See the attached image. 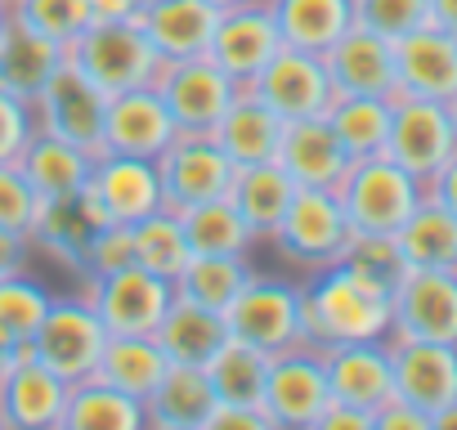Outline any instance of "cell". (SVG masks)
Masks as SVG:
<instances>
[{
    "label": "cell",
    "instance_id": "cell-25",
    "mask_svg": "<svg viewBox=\"0 0 457 430\" xmlns=\"http://www.w3.org/2000/svg\"><path fill=\"white\" fill-rule=\"evenodd\" d=\"M215 19H220V10L211 0H148L135 23L162 63H179V59L206 54Z\"/></svg>",
    "mask_w": 457,
    "mask_h": 430
},
{
    "label": "cell",
    "instance_id": "cell-13",
    "mask_svg": "<svg viewBox=\"0 0 457 430\" xmlns=\"http://www.w3.org/2000/svg\"><path fill=\"white\" fill-rule=\"evenodd\" d=\"M104 112H108V95L99 86H90L72 63H63L32 103L37 130L59 135L95 157L104 153Z\"/></svg>",
    "mask_w": 457,
    "mask_h": 430
},
{
    "label": "cell",
    "instance_id": "cell-47",
    "mask_svg": "<svg viewBox=\"0 0 457 430\" xmlns=\"http://www.w3.org/2000/svg\"><path fill=\"white\" fill-rule=\"evenodd\" d=\"M372 430H430V417L417 412L412 403H403L399 394H390V399L372 412Z\"/></svg>",
    "mask_w": 457,
    "mask_h": 430
},
{
    "label": "cell",
    "instance_id": "cell-26",
    "mask_svg": "<svg viewBox=\"0 0 457 430\" xmlns=\"http://www.w3.org/2000/svg\"><path fill=\"white\" fill-rule=\"evenodd\" d=\"M215 390L206 368L193 363H170L166 376L157 381V390L144 399L148 426L153 430H206L211 412H215Z\"/></svg>",
    "mask_w": 457,
    "mask_h": 430
},
{
    "label": "cell",
    "instance_id": "cell-34",
    "mask_svg": "<svg viewBox=\"0 0 457 430\" xmlns=\"http://www.w3.org/2000/svg\"><path fill=\"white\" fill-rule=\"evenodd\" d=\"M179 225H184V238H188L193 256H247L256 247V234L247 229V220L238 215V206L228 197L179 211Z\"/></svg>",
    "mask_w": 457,
    "mask_h": 430
},
{
    "label": "cell",
    "instance_id": "cell-2",
    "mask_svg": "<svg viewBox=\"0 0 457 430\" xmlns=\"http://www.w3.org/2000/svg\"><path fill=\"white\" fill-rule=\"evenodd\" d=\"M421 197H426V184L412 179L403 166H395L386 153L350 161L345 179L337 184V202L354 238H395L403 220L421 206Z\"/></svg>",
    "mask_w": 457,
    "mask_h": 430
},
{
    "label": "cell",
    "instance_id": "cell-12",
    "mask_svg": "<svg viewBox=\"0 0 457 430\" xmlns=\"http://www.w3.org/2000/svg\"><path fill=\"white\" fill-rule=\"evenodd\" d=\"M390 336L457 345V269H403L395 283Z\"/></svg>",
    "mask_w": 457,
    "mask_h": 430
},
{
    "label": "cell",
    "instance_id": "cell-51",
    "mask_svg": "<svg viewBox=\"0 0 457 430\" xmlns=\"http://www.w3.org/2000/svg\"><path fill=\"white\" fill-rule=\"evenodd\" d=\"M148 0H90L95 23H135Z\"/></svg>",
    "mask_w": 457,
    "mask_h": 430
},
{
    "label": "cell",
    "instance_id": "cell-1",
    "mask_svg": "<svg viewBox=\"0 0 457 430\" xmlns=\"http://www.w3.org/2000/svg\"><path fill=\"white\" fill-rule=\"evenodd\" d=\"M390 318L395 283L350 256L328 269H314V278L301 287V332L314 350H332L345 341H386Z\"/></svg>",
    "mask_w": 457,
    "mask_h": 430
},
{
    "label": "cell",
    "instance_id": "cell-45",
    "mask_svg": "<svg viewBox=\"0 0 457 430\" xmlns=\"http://www.w3.org/2000/svg\"><path fill=\"white\" fill-rule=\"evenodd\" d=\"M135 265V243H130V225H99L81 252V278H104Z\"/></svg>",
    "mask_w": 457,
    "mask_h": 430
},
{
    "label": "cell",
    "instance_id": "cell-4",
    "mask_svg": "<svg viewBox=\"0 0 457 430\" xmlns=\"http://www.w3.org/2000/svg\"><path fill=\"white\" fill-rule=\"evenodd\" d=\"M350 220L337 202V188H296L278 229L270 234V243L287 256V265L296 269H328L337 260H345L350 252Z\"/></svg>",
    "mask_w": 457,
    "mask_h": 430
},
{
    "label": "cell",
    "instance_id": "cell-35",
    "mask_svg": "<svg viewBox=\"0 0 457 430\" xmlns=\"http://www.w3.org/2000/svg\"><path fill=\"white\" fill-rule=\"evenodd\" d=\"M252 278L256 269L247 265V256H188V265L175 274V296L224 314Z\"/></svg>",
    "mask_w": 457,
    "mask_h": 430
},
{
    "label": "cell",
    "instance_id": "cell-58",
    "mask_svg": "<svg viewBox=\"0 0 457 430\" xmlns=\"http://www.w3.org/2000/svg\"><path fill=\"white\" fill-rule=\"evenodd\" d=\"M448 112H453V130H457V99H453V103H448Z\"/></svg>",
    "mask_w": 457,
    "mask_h": 430
},
{
    "label": "cell",
    "instance_id": "cell-15",
    "mask_svg": "<svg viewBox=\"0 0 457 430\" xmlns=\"http://www.w3.org/2000/svg\"><path fill=\"white\" fill-rule=\"evenodd\" d=\"M247 90H252L256 99H265L283 121L328 117V108H332V99H337L323 54L292 50V45H283V50L256 72V81H252Z\"/></svg>",
    "mask_w": 457,
    "mask_h": 430
},
{
    "label": "cell",
    "instance_id": "cell-43",
    "mask_svg": "<svg viewBox=\"0 0 457 430\" xmlns=\"http://www.w3.org/2000/svg\"><path fill=\"white\" fill-rule=\"evenodd\" d=\"M41 211H46V202L32 188V179L19 170V161H5V166H0V229L23 238L32 247V234L41 225Z\"/></svg>",
    "mask_w": 457,
    "mask_h": 430
},
{
    "label": "cell",
    "instance_id": "cell-50",
    "mask_svg": "<svg viewBox=\"0 0 457 430\" xmlns=\"http://www.w3.org/2000/svg\"><path fill=\"white\" fill-rule=\"evenodd\" d=\"M319 430H372V417L350 408V403H341V399H332L323 408V417H319Z\"/></svg>",
    "mask_w": 457,
    "mask_h": 430
},
{
    "label": "cell",
    "instance_id": "cell-22",
    "mask_svg": "<svg viewBox=\"0 0 457 430\" xmlns=\"http://www.w3.org/2000/svg\"><path fill=\"white\" fill-rule=\"evenodd\" d=\"M296 188H337L350 170V153L341 148L328 117H296L283 126L278 157H274Z\"/></svg>",
    "mask_w": 457,
    "mask_h": 430
},
{
    "label": "cell",
    "instance_id": "cell-16",
    "mask_svg": "<svg viewBox=\"0 0 457 430\" xmlns=\"http://www.w3.org/2000/svg\"><path fill=\"white\" fill-rule=\"evenodd\" d=\"M86 197L104 215V225H139L144 215L162 211L157 161L126 157V153H99L95 166H90Z\"/></svg>",
    "mask_w": 457,
    "mask_h": 430
},
{
    "label": "cell",
    "instance_id": "cell-33",
    "mask_svg": "<svg viewBox=\"0 0 457 430\" xmlns=\"http://www.w3.org/2000/svg\"><path fill=\"white\" fill-rule=\"evenodd\" d=\"M292 193H296V184H292V175L278 161H256V166H238L234 188H228V202L238 206V215L247 220V229L261 243V238H270L278 229Z\"/></svg>",
    "mask_w": 457,
    "mask_h": 430
},
{
    "label": "cell",
    "instance_id": "cell-31",
    "mask_svg": "<svg viewBox=\"0 0 457 430\" xmlns=\"http://www.w3.org/2000/svg\"><path fill=\"white\" fill-rule=\"evenodd\" d=\"M148 412L144 399L117 390L99 372L68 385V408H63V430H144Z\"/></svg>",
    "mask_w": 457,
    "mask_h": 430
},
{
    "label": "cell",
    "instance_id": "cell-41",
    "mask_svg": "<svg viewBox=\"0 0 457 430\" xmlns=\"http://www.w3.org/2000/svg\"><path fill=\"white\" fill-rule=\"evenodd\" d=\"M50 301L54 296L37 278H28L23 269L5 274V278H0V336H10L14 345H28L32 332L41 327Z\"/></svg>",
    "mask_w": 457,
    "mask_h": 430
},
{
    "label": "cell",
    "instance_id": "cell-6",
    "mask_svg": "<svg viewBox=\"0 0 457 430\" xmlns=\"http://www.w3.org/2000/svg\"><path fill=\"white\" fill-rule=\"evenodd\" d=\"M328 403H332V390H328L323 350L296 345L270 359L261 412L270 417L274 430H319V417Z\"/></svg>",
    "mask_w": 457,
    "mask_h": 430
},
{
    "label": "cell",
    "instance_id": "cell-32",
    "mask_svg": "<svg viewBox=\"0 0 457 430\" xmlns=\"http://www.w3.org/2000/svg\"><path fill=\"white\" fill-rule=\"evenodd\" d=\"M153 336H157V345L166 350L170 363L206 368V359L228 341V323H224V314H215V310H206L197 301L175 296L170 310H166V318H162V327Z\"/></svg>",
    "mask_w": 457,
    "mask_h": 430
},
{
    "label": "cell",
    "instance_id": "cell-8",
    "mask_svg": "<svg viewBox=\"0 0 457 430\" xmlns=\"http://www.w3.org/2000/svg\"><path fill=\"white\" fill-rule=\"evenodd\" d=\"M238 166L215 144V135H175L166 153L157 157L162 179V211H188L215 197H228Z\"/></svg>",
    "mask_w": 457,
    "mask_h": 430
},
{
    "label": "cell",
    "instance_id": "cell-28",
    "mask_svg": "<svg viewBox=\"0 0 457 430\" xmlns=\"http://www.w3.org/2000/svg\"><path fill=\"white\" fill-rule=\"evenodd\" d=\"M283 126H287V121H283L265 99H256V95L243 86L238 99H234V108L220 117V126H215L211 135H215V144L228 153V161H234V166H256V161H274V157H278Z\"/></svg>",
    "mask_w": 457,
    "mask_h": 430
},
{
    "label": "cell",
    "instance_id": "cell-20",
    "mask_svg": "<svg viewBox=\"0 0 457 430\" xmlns=\"http://www.w3.org/2000/svg\"><path fill=\"white\" fill-rule=\"evenodd\" d=\"M395 86L412 99L453 103L457 99V37L439 28H417L395 41Z\"/></svg>",
    "mask_w": 457,
    "mask_h": 430
},
{
    "label": "cell",
    "instance_id": "cell-44",
    "mask_svg": "<svg viewBox=\"0 0 457 430\" xmlns=\"http://www.w3.org/2000/svg\"><path fill=\"white\" fill-rule=\"evenodd\" d=\"M354 28L399 41L417 28H430V0H354Z\"/></svg>",
    "mask_w": 457,
    "mask_h": 430
},
{
    "label": "cell",
    "instance_id": "cell-40",
    "mask_svg": "<svg viewBox=\"0 0 457 430\" xmlns=\"http://www.w3.org/2000/svg\"><path fill=\"white\" fill-rule=\"evenodd\" d=\"M130 243H135V265H144L148 274L157 278H170L188 265V238H184V225L175 211H153L144 215L139 225H130Z\"/></svg>",
    "mask_w": 457,
    "mask_h": 430
},
{
    "label": "cell",
    "instance_id": "cell-42",
    "mask_svg": "<svg viewBox=\"0 0 457 430\" xmlns=\"http://www.w3.org/2000/svg\"><path fill=\"white\" fill-rule=\"evenodd\" d=\"M10 14L59 45H72L95 23L90 0H10Z\"/></svg>",
    "mask_w": 457,
    "mask_h": 430
},
{
    "label": "cell",
    "instance_id": "cell-29",
    "mask_svg": "<svg viewBox=\"0 0 457 430\" xmlns=\"http://www.w3.org/2000/svg\"><path fill=\"white\" fill-rule=\"evenodd\" d=\"M283 45L328 54L354 28V0H270Z\"/></svg>",
    "mask_w": 457,
    "mask_h": 430
},
{
    "label": "cell",
    "instance_id": "cell-39",
    "mask_svg": "<svg viewBox=\"0 0 457 430\" xmlns=\"http://www.w3.org/2000/svg\"><path fill=\"white\" fill-rule=\"evenodd\" d=\"M265 372H270V354H261L256 345L228 336L211 359H206V376L220 403H261L265 390Z\"/></svg>",
    "mask_w": 457,
    "mask_h": 430
},
{
    "label": "cell",
    "instance_id": "cell-37",
    "mask_svg": "<svg viewBox=\"0 0 457 430\" xmlns=\"http://www.w3.org/2000/svg\"><path fill=\"white\" fill-rule=\"evenodd\" d=\"M104 225V215L90 206V197H68V202H46L41 211V225L32 234V247L50 252L59 265H72L81 269V252L90 243V234Z\"/></svg>",
    "mask_w": 457,
    "mask_h": 430
},
{
    "label": "cell",
    "instance_id": "cell-27",
    "mask_svg": "<svg viewBox=\"0 0 457 430\" xmlns=\"http://www.w3.org/2000/svg\"><path fill=\"white\" fill-rule=\"evenodd\" d=\"M90 166H95V153L59 139V135H46L37 130L19 157V170L32 179V188L41 193V202H68V197H81L86 184H90Z\"/></svg>",
    "mask_w": 457,
    "mask_h": 430
},
{
    "label": "cell",
    "instance_id": "cell-21",
    "mask_svg": "<svg viewBox=\"0 0 457 430\" xmlns=\"http://www.w3.org/2000/svg\"><path fill=\"white\" fill-rule=\"evenodd\" d=\"M323 368H328V390L332 399L359 408V412H377L390 394H395V372H390V341H345L323 350Z\"/></svg>",
    "mask_w": 457,
    "mask_h": 430
},
{
    "label": "cell",
    "instance_id": "cell-19",
    "mask_svg": "<svg viewBox=\"0 0 457 430\" xmlns=\"http://www.w3.org/2000/svg\"><path fill=\"white\" fill-rule=\"evenodd\" d=\"M175 135L179 130H175V121H170L157 86H139V90H126V95H112L108 99V112H104V153H126V157L157 161Z\"/></svg>",
    "mask_w": 457,
    "mask_h": 430
},
{
    "label": "cell",
    "instance_id": "cell-38",
    "mask_svg": "<svg viewBox=\"0 0 457 430\" xmlns=\"http://www.w3.org/2000/svg\"><path fill=\"white\" fill-rule=\"evenodd\" d=\"M328 126L337 130V139L350 153V161L377 157V153H386V135H390V99L337 95L332 108H328Z\"/></svg>",
    "mask_w": 457,
    "mask_h": 430
},
{
    "label": "cell",
    "instance_id": "cell-36",
    "mask_svg": "<svg viewBox=\"0 0 457 430\" xmlns=\"http://www.w3.org/2000/svg\"><path fill=\"white\" fill-rule=\"evenodd\" d=\"M166 368H170V359L157 345V336H108L104 359H99V376L135 399H148L157 390V381L166 376Z\"/></svg>",
    "mask_w": 457,
    "mask_h": 430
},
{
    "label": "cell",
    "instance_id": "cell-30",
    "mask_svg": "<svg viewBox=\"0 0 457 430\" xmlns=\"http://www.w3.org/2000/svg\"><path fill=\"white\" fill-rule=\"evenodd\" d=\"M403 269H457V215L421 197V206L390 238Z\"/></svg>",
    "mask_w": 457,
    "mask_h": 430
},
{
    "label": "cell",
    "instance_id": "cell-57",
    "mask_svg": "<svg viewBox=\"0 0 457 430\" xmlns=\"http://www.w3.org/2000/svg\"><path fill=\"white\" fill-rule=\"evenodd\" d=\"M5 14H10V0H0V28H5Z\"/></svg>",
    "mask_w": 457,
    "mask_h": 430
},
{
    "label": "cell",
    "instance_id": "cell-52",
    "mask_svg": "<svg viewBox=\"0 0 457 430\" xmlns=\"http://www.w3.org/2000/svg\"><path fill=\"white\" fill-rule=\"evenodd\" d=\"M28 243L23 238H14V234H5V229H0V278H5V274H14V269H23V260H28Z\"/></svg>",
    "mask_w": 457,
    "mask_h": 430
},
{
    "label": "cell",
    "instance_id": "cell-49",
    "mask_svg": "<svg viewBox=\"0 0 457 430\" xmlns=\"http://www.w3.org/2000/svg\"><path fill=\"white\" fill-rule=\"evenodd\" d=\"M426 197H430V202H439L444 211H453V215H457V153H453V157H448V161H444V166H439V170L426 179Z\"/></svg>",
    "mask_w": 457,
    "mask_h": 430
},
{
    "label": "cell",
    "instance_id": "cell-55",
    "mask_svg": "<svg viewBox=\"0 0 457 430\" xmlns=\"http://www.w3.org/2000/svg\"><path fill=\"white\" fill-rule=\"evenodd\" d=\"M19 350H23V345H14L10 336H0V372H5V368L19 359Z\"/></svg>",
    "mask_w": 457,
    "mask_h": 430
},
{
    "label": "cell",
    "instance_id": "cell-46",
    "mask_svg": "<svg viewBox=\"0 0 457 430\" xmlns=\"http://www.w3.org/2000/svg\"><path fill=\"white\" fill-rule=\"evenodd\" d=\"M32 135H37L32 103H23V99L10 95V90H0V166H5V161H19Z\"/></svg>",
    "mask_w": 457,
    "mask_h": 430
},
{
    "label": "cell",
    "instance_id": "cell-23",
    "mask_svg": "<svg viewBox=\"0 0 457 430\" xmlns=\"http://www.w3.org/2000/svg\"><path fill=\"white\" fill-rule=\"evenodd\" d=\"M328 77L337 95H372V99H395V41L368 32V28H350L328 54Z\"/></svg>",
    "mask_w": 457,
    "mask_h": 430
},
{
    "label": "cell",
    "instance_id": "cell-9",
    "mask_svg": "<svg viewBox=\"0 0 457 430\" xmlns=\"http://www.w3.org/2000/svg\"><path fill=\"white\" fill-rule=\"evenodd\" d=\"M224 323H228V336L256 345L270 359L283 354V350H296V345H305V332H301V287L256 274L238 292V301L224 310Z\"/></svg>",
    "mask_w": 457,
    "mask_h": 430
},
{
    "label": "cell",
    "instance_id": "cell-56",
    "mask_svg": "<svg viewBox=\"0 0 457 430\" xmlns=\"http://www.w3.org/2000/svg\"><path fill=\"white\" fill-rule=\"evenodd\" d=\"M215 10H234V5H247V0H211Z\"/></svg>",
    "mask_w": 457,
    "mask_h": 430
},
{
    "label": "cell",
    "instance_id": "cell-11",
    "mask_svg": "<svg viewBox=\"0 0 457 430\" xmlns=\"http://www.w3.org/2000/svg\"><path fill=\"white\" fill-rule=\"evenodd\" d=\"M238 90L243 86L228 72H220L206 54L166 63L162 77H157V95H162L179 135H211L220 126V117L234 108Z\"/></svg>",
    "mask_w": 457,
    "mask_h": 430
},
{
    "label": "cell",
    "instance_id": "cell-7",
    "mask_svg": "<svg viewBox=\"0 0 457 430\" xmlns=\"http://www.w3.org/2000/svg\"><path fill=\"white\" fill-rule=\"evenodd\" d=\"M81 296L95 305L108 336H153L175 301V283L148 274L144 265H126L117 274L86 278Z\"/></svg>",
    "mask_w": 457,
    "mask_h": 430
},
{
    "label": "cell",
    "instance_id": "cell-18",
    "mask_svg": "<svg viewBox=\"0 0 457 430\" xmlns=\"http://www.w3.org/2000/svg\"><path fill=\"white\" fill-rule=\"evenodd\" d=\"M386 341H390L395 394L435 421V412H444L457 399V345L399 341V336H386Z\"/></svg>",
    "mask_w": 457,
    "mask_h": 430
},
{
    "label": "cell",
    "instance_id": "cell-24",
    "mask_svg": "<svg viewBox=\"0 0 457 430\" xmlns=\"http://www.w3.org/2000/svg\"><path fill=\"white\" fill-rule=\"evenodd\" d=\"M63 63H68V45H59V41L41 37L37 28H28L23 19L5 14V28H0V90L19 95L23 103H37V95Z\"/></svg>",
    "mask_w": 457,
    "mask_h": 430
},
{
    "label": "cell",
    "instance_id": "cell-3",
    "mask_svg": "<svg viewBox=\"0 0 457 430\" xmlns=\"http://www.w3.org/2000/svg\"><path fill=\"white\" fill-rule=\"evenodd\" d=\"M68 63L99 86L108 99L139 90V86H157L162 77V59L148 45V37L139 32V23H90L72 45H68Z\"/></svg>",
    "mask_w": 457,
    "mask_h": 430
},
{
    "label": "cell",
    "instance_id": "cell-53",
    "mask_svg": "<svg viewBox=\"0 0 457 430\" xmlns=\"http://www.w3.org/2000/svg\"><path fill=\"white\" fill-rule=\"evenodd\" d=\"M430 28L457 37V0H430Z\"/></svg>",
    "mask_w": 457,
    "mask_h": 430
},
{
    "label": "cell",
    "instance_id": "cell-5",
    "mask_svg": "<svg viewBox=\"0 0 457 430\" xmlns=\"http://www.w3.org/2000/svg\"><path fill=\"white\" fill-rule=\"evenodd\" d=\"M28 345L54 376L77 385V381L99 372V359H104V345H108V327L99 323V314H95V305L86 296H68V301H50V310H46V318L32 332Z\"/></svg>",
    "mask_w": 457,
    "mask_h": 430
},
{
    "label": "cell",
    "instance_id": "cell-48",
    "mask_svg": "<svg viewBox=\"0 0 457 430\" xmlns=\"http://www.w3.org/2000/svg\"><path fill=\"white\" fill-rule=\"evenodd\" d=\"M224 426H238V430H274L270 417L261 412V403H215L206 430H224Z\"/></svg>",
    "mask_w": 457,
    "mask_h": 430
},
{
    "label": "cell",
    "instance_id": "cell-17",
    "mask_svg": "<svg viewBox=\"0 0 457 430\" xmlns=\"http://www.w3.org/2000/svg\"><path fill=\"white\" fill-rule=\"evenodd\" d=\"M68 408V381L54 376L32 345L19 350V359L0 372V426L5 430H63Z\"/></svg>",
    "mask_w": 457,
    "mask_h": 430
},
{
    "label": "cell",
    "instance_id": "cell-54",
    "mask_svg": "<svg viewBox=\"0 0 457 430\" xmlns=\"http://www.w3.org/2000/svg\"><path fill=\"white\" fill-rule=\"evenodd\" d=\"M430 430H457V399L444 408V412H435V421H430Z\"/></svg>",
    "mask_w": 457,
    "mask_h": 430
},
{
    "label": "cell",
    "instance_id": "cell-10",
    "mask_svg": "<svg viewBox=\"0 0 457 430\" xmlns=\"http://www.w3.org/2000/svg\"><path fill=\"white\" fill-rule=\"evenodd\" d=\"M457 153V130L448 103L435 99H412L395 95L390 99V135H386V157L403 166L412 179H430L448 157Z\"/></svg>",
    "mask_w": 457,
    "mask_h": 430
},
{
    "label": "cell",
    "instance_id": "cell-14",
    "mask_svg": "<svg viewBox=\"0 0 457 430\" xmlns=\"http://www.w3.org/2000/svg\"><path fill=\"white\" fill-rule=\"evenodd\" d=\"M283 50V37H278V23L270 14V0H247V5H234V10H220L215 19V32H211V45H206V59L228 72L238 86H252L256 72Z\"/></svg>",
    "mask_w": 457,
    "mask_h": 430
}]
</instances>
